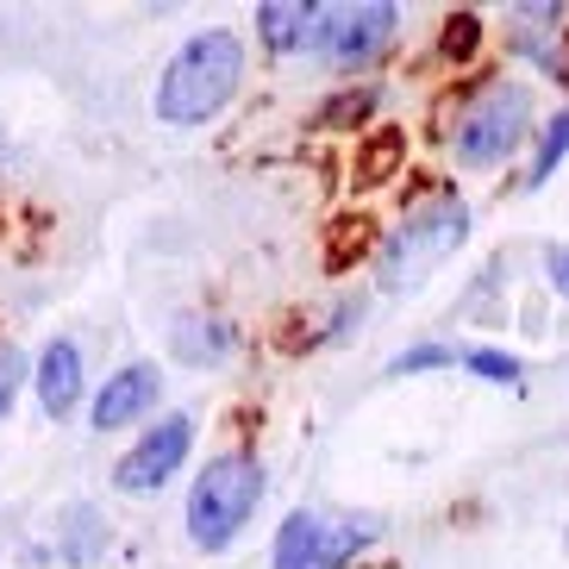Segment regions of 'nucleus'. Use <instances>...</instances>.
<instances>
[{"label": "nucleus", "mask_w": 569, "mask_h": 569, "mask_svg": "<svg viewBox=\"0 0 569 569\" xmlns=\"http://www.w3.org/2000/svg\"><path fill=\"white\" fill-rule=\"evenodd\" d=\"M238 76H244V44L232 32L188 38L163 69L157 119H169V126H201V119H213L238 94Z\"/></svg>", "instance_id": "nucleus-1"}, {"label": "nucleus", "mask_w": 569, "mask_h": 569, "mask_svg": "<svg viewBox=\"0 0 569 569\" xmlns=\"http://www.w3.org/2000/svg\"><path fill=\"white\" fill-rule=\"evenodd\" d=\"M257 501H263V463L244 451L213 457L188 488V538L201 551H226L244 532V519L257 513Z\"/></svg>", "instance_id": "nucleus-2"}, {"label": "nucleus", "mask_w": 569, "mask_h": 569, "mask_svg": "<svg viewBox=\"0 0 569 569\" xmlns=\"http://www.w3.org/2000/svg\"><path fill=\"white\" fill-rule=\"evenodd\" d=\"M526 119H532V94H526L519 82L488 88L482 101L457 119V157L476 163V169L507 163V157L519 151V138H526Z\"/></svg>", "instance_id": "nucleus-3"}, {"label": "nucleus", "mask_w": 569, "mask_h": 569, "mask_svg": "<svg viewBox=\"0 0 569 569\" xmlns=\"http://www.w3.org/2000/svg\"><path fill=\"white\" fill-rule=\"evenodd\" d=\"M463 232H469V219H463V207H457V201H445V207H432V213L407 219L401 238L388 244L382 282H388V288H413L419 276L438 263V257H451L457 244H463Z\"/></svg>", "instance_id": "nucleus-4"}, {"label": "nucleus", "mask_w": 569, "mask_h": 569, "mask_svg": "<svg viewBox=\"0 0 569 569\" xmlns=\"http://www.w3.org/2000/svg\"><path fill=\"white\" fill-rule=\"evenodd\" d=\"M395 19H401V7H388V0H369V7H332V13H319V51L332 57L338 69L363 63V57H376L388 38H395Z\"/></svg>", "instance_id": "nucleus-5"}, {"label": "nucleus", "mask_w": 569, "mask_h": 569, "mask_svg": "<svg viewBox=\"0 0 569 569\" xmlns=\"http://www.w3.org/2000/svg\"><path fill=\"white\" fill-rule=\"evenodd\" d=\"M369 545V526H338L326 532L313 513H295L276 532V569H345Z\"/></svg>", "instance_id": "nucleus-6"}, {"label": "nucleus", "mask_w": 569, "mask_h": 569, "mask_svg": "<svg viewBox=\"0 0 569 569\" xmlns=\"http://www.w3.org/2000/svg\"><path fill=\"white\" fill-rule=\"evenodd\" d=\"M188 445H194V426H188L182 413L176 419H157L151 432L138 438L132 451H126V463L113 469V482L126 488V495H144V488H163L176 469L188 463Z\"/></svg>", "instance_id": "nucleus-7"}, {"label": "nucleus", "mask_w": 569, "mask_h": 569, "mask_svg": "<svg viewBox=\"0 0 569 569\" xmlns=\"http://www.w3.org/2000/svg\"><path fill=\"white\" fill-rule=\"evenodd\" d=\"M157 395H163V376H157L151 363H126L119 376H107L101 395H94V426H101V432H119V426H132V419L151 413Z\"/></svg>", "instance_id": "nucleus-8"}, {"label": "nucleus", "mask_w": 569, "mask_h": 569, "mask_svg": "<svg viewBox=\"0 0 569 569\" xmlns=\"http://www.w3.org/2000/svg\"><path fill=\"white\" fill-rule=\"evenodd\" d=\"M76 401H82V351L69 338H51L44 357H38V407L51 419H63Z\"/></svg>", "instance_id": "nucleus-9"}, {"label": "nucleus", "mask_w": 569, "mask_h": 569, "mask_svg": "<svg viewBox=\"0 0 569 569\" xmlns=\"http://www.w3.org/2000/svg\"><path fill=\"white\" fill-rule=\"evenodd\" d=\"M313 19H319V7H307V0H263V7H257V32H263L269 51L288 57L313 38Z\"/></svg>", "instance_id": "nucleus-10"}, {"label": "nucleus", "mask_w": 569, "mask_h": 569, "mask_svg": "<svg viewBox=\"0 0 569 569\" xmlns=\"http://www.w3.org/2000/svg\"><path fill=\"white\" fill-rule=\"evenodd\" d=\"M569 157V107L563 113H551V126H545V138H538V157H532V176H526V182H551V169L563 163Z\"/></svg>", "instance_id": "nucleus-11"}, {"label": "nucleus", "mask_w": 569, "mask_h": 569, "mask_svg": "<svg viewBox=\"0 0 569 569\" xmlns=\"http://www.w3.org/2000/svg\"><path fill=\"white\" fill-rule=\"evenodd\" d=\"M476 44H482V13H451V26H445V38H438V51L451 57V63H469Z\"/></svg>", "instance_id": "nucleus-12"}, {"label": "nucleus", "mask_w": 569, "mask_h": 569, "mask_svg": "<svg viewBox=\"0 0 569 569\" xmlns=\"http://www.w3.org/2000/svg\"><path fill=\"white\" fill-rule=\"evenodd\" d=\"M457 363H469L482 382H507V388L519 382V363L507 351H457Z\"/></svg>", "instance_id": "nucleus-13"}, {"label": "nucleus", "mask_w": 569, "mask_h": 569, "mask_svg": "<svg viewBox=\"0 0 569 569\" xmlns=\"http://www.w3.org/2000/svg\"><path fill=\"white\" fill-rule=\"evenodd\" d=\"M369 107H376V94L363 88V94H345V101H332L319 119H326V126H351V119H357V113H369Z\"/></svg>", "instance_id": "nucleus-14"}, {"label": "nucleus", "mask_w": 569, "mask_h": 569, "mask_svg": "<svg viewBox=\"0 0 569 569\" xmlns=\"http://www.w3.org/2000/svg\"><path fill=\"white\" fill-rule=\"evenodd\" d=\"M19 376H26V369H19V351H7V345H0V413L13 407V395H19Z\"/></svg>", "instance_id": "nucleus-15"}, {"label": "nucleus", "mask_w": 569, "mask_h": 569, "mask_svg": "<svg viewBox=\"0 0 569 569\" xmlns=\"http://www.w3.org/2000/svg\"><path fill=\"white\" fill-rule=\"evenodd\" d=\"M545 269H551V282L569 295V244H551V257H545Z\"/></svg>", "instance_id": "nucleus-16"}]
</instances>
